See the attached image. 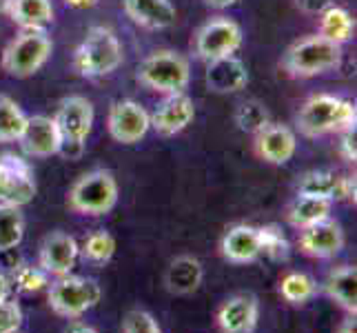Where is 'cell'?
<instances>
[{"mask_svg": "<svg viewBox=\"0 0 357 333\" xmlns=\"http://www.w3.org/2000/svg\"><path fill=\"white\" fill-rule=\"evenodd\" d=\"M80 256V246L76 238L65 231H54L40 244V267L49 276H69L76 267Z\"/></svg>", "mask_w": 357, "mask_h": 333, "instance_id": "obj_13", "label": "cell"}, {"mask_svg": "<svg viewBox=\"0 0 357 333\" xmlns=\"http://www.w3.org/2000/svg\"><path fill=\"white\" fill-rule=\"evenodd\" d=\"M249 82V73L242 60L236 56L229 58H220L208 63L206 69V84L208 89L215 94H233V91H242Z\"/></svg>", "mask_w": 357, "mask_h": 333, "instance_id": "obj_20", "label": "cell"}, {"mask_svg": "<svg viewBox=\"0 0 357 333\" xmlns=\"http://www.w3.org/2000/svg\"><path fill=\"white\" fill-rule=\"evenodd\" d=\"M5 5H7V0H0V9H3Z\"/></svg>", "mask_w": 357, "mask_h": 333, "instance_id": "obj_43", "label": "cell"}, {"mask_svg": "<svg viewBox=\"0 0 357 333\" xmlns=\"http://www.w3.org/2000/svg\"><path fill=\"white\" fill-rule=\"evenodd\" d=\"M255 151L268 165H287L298 151V138L287 125L268 122L255 133Z\"/></svg>", "mask_w": 357, "mask_h": 333, "instance_id": "obj_15", "label": "cell"}, {"mask_svg": "<svg viewBox=\"0 0 357 333\" xmlns=\"http://www.w3.org/2000/svg\"><path fill=\"white\" fill-rule=\"evenodd\" d=\"M69 209L82 216H105L118 205V182L107 169L80 176L69 189Z\"/></svg>", "mask_w": 357, "mask_h": 333, "instance_id": "obj_6", "label": "cell"}, {"mask_svg": "<svg viewBox=\"0 0 357 333\" xmlns=\"http://www.w3.org/2000/svg\"><path fill=\"white\" fill-rule=\"evenodd\" d=\"M56 125L60 131V154L65 158H80L84 151L91 127H93V105L84 96H69L60 103L56 111Z\"/></svg>", "mask_w": 357, "mask_h": 333, "instance_id": "obj_7", "label": "cell"}, {"mask_svg": "<svg viewBox=\"0 0 357 333\" xmlns=\"http://www.w3.org/2000/svg\"><path fill=\"white\" fill-rule=\"evenodd\" d=\"M80 253L84 260H89L93 265H105L116 253V238L109 231H93L84 240Z\"/></svg>", "mask_w": 357, "mask_h": 333, "instance_id": "obj_30", "label": "cell"}, {"mask_svg": "<svg viewBox=\"0 0 357 333\" xmlns=\"http://www.w3.org/2000/svg\"><path fill=\"white\" fill-rule=\"evenodd\" d=\"M36 195L33 169L16 154L0 156V205L24 207Z\"/></svg>", "mask_w": 357, "mask_h": 333, "instance_id": "obj_10", "label": "cell"}, {"mask_svg": "<svg viewBox=\"0 0 357 333\" xmlns=\"http://www.w3.org/2000/svg\"><path fill=\"white\" fill-rule=\"evenodd\" d=\"M324 291L331 300H335L342 309H347L351 316L357 311V269L355 267H340L335 271H331Z\"/></svg>", "mask_w": 357, "mask_h": 333, "instance_id": "obj_25", "label": "cell"}, {"mask_svg": "<svg viewBox=\"0 0 357 333\" xmlns=\"http://www.w3.org/2000/svg\"><path fill=\"white\" fill-rule=\"evenodd\" d=\"M236 122L242 131L257 133L268 125V111L257 101H249V103L240 105L238 114H236Z\"/></svg>", "mask_w": 357, "mask_h": 333, "instance_id": "obj_33", "label": "cell"}, {"mask_svg": "<svg viewBox=\"0 0 357 333\" xmlns=\"http://www.w3.org/2000/svg\"><path fill=\"white\" fill-rule=\"evenodd\" d=\"M24 238V218L20 207L0 205V251H11Z\"/></svg>", "mask_w": 357, "mask_h": 333, "instance_id": "obj_28", "label": "cell"}, {"mask_svg": "<svg viewBox=\"0 0 357 333\" xmlns=\"http://www.w3.org/2000/svg\"><path fill=\"white\" fill-rule=\"evenodd\" d=\"M65 333H100V331H96L93 327H87V325L76 323V325H71Z\"/></svg>", "mask_w": 357, "mask_h": 333, "instance_id": "obj_41", "label": "cell"}, {"mask_svg": "<svg viewBox=\"0 0 357 333\" xmlns=\"http://www.w3.org/2000/svg\"><path fill=\"white\" fill-rule=\"evenodd\" d=\"M54 43L45 29H22L3 52V69L14 78H29L52 58Z\"/></svg>", "mask_w": 357, "mask_h": 333, "instance_id": "obj_5", "label": "cell"}, {"mask_svg": "<svg viewBox=\"0 0 357 333\" xmlns=\"http://www.w3.org/2000/svg\"><path fill=\"white\" fill-rule=\"evenodd\" d=\"M355 122V105L331 94L311 96L298 111V118H295V125H298L300 133L309 135V138H317V135L333 131L342 133L347 129H353Z\"/></svg>", "mask_w": 357, "mask_h": 333, "instance_id": "obj_1", "label": "cell"}, {"mask_svg": "<svg viewBox=\"0 0 357 333\" xmlns=\"http://www.w3.org/2000/svg\"><path fill=\"white\" fill-rule=\"evenodd\" d=\"M65 3L69 7H76V9H89L98 3V0H65Z\"/></svg>", "mask_w": 357, "mask_h": 333, "instance_id": "obj_40", "label": "cell"}, {"mask_svg": "<svg viewBox=\"0 0 357 333\" xmlns=\"http://www.w3.org/2000/svg\"><path fill=\"white\" fill-rule=\"evenodd\" d=\"M238 0H206V5H211L215 9H227V7H233Z\"/></svg>", "mask_w": 357, "mask_h": 333, "instance_id": "obj_42", "label": "cell"}, {"mask_svg": "<svg viewBox=\"0 0 357 333\" xmlns=\"http://www.w3.org/2000/svg\"><path fill=\"white\" fill-rule=\"evenodd\" d=\"M298 193L315 195V198H324L331 202H342V200L355 202L357 187H355L353 176L319 169V171H309V174L302 176V180L298 182Z\"/></svg>", "mask_w": 357, "mask_h": 333, "instance_id": "obj_12", "label": "cell"}, {"mask_svg": "<svg viewBox=\"0 0 357 333\" xmlns=\"http://www.w3.org/2000/svg\"><path fill=\"white\" fill-rule=\"evenodd\" d=\"M295 5H298L304 14L319 16L324 9H328L331 5H335V3H333V0H295Z\"/></svg>", "mask_w": 357, "mask_h": 333, "instance_id": "obj_37", "label": "cell"}, {"mask_svg": "<svg viewBox=\"0 0 357 333\" xmlns=\"http://www.w3.org/2000/svg\"><path fill=\"white\" fill-rule=\"evenodd\" d=\"M22 325V309L16 300L0 302V333H18Z\"/></svg>", "mask_w": 357, "mask_h": 333, "instance_id": "obj_34", "label": "cell"}, {"mask_svg": "<svg viewBox=\"0 0 357 333\" xmlns=\"http://www.w3.org/2000/svg\"><path fill=\"white\" fill-rule=\"evenodd\" d=\"M257 238H260V251L266 253L271 260H287L291 253V246L287 236L282 233L278 225H264L257 227Z\"/></svg>", "mask_w": 357, "mask_h": 333, "instance_id": "obj_32", "label": "cell"}, {"mask_svg": "<svg viewBox=\"0 0 357 333\" xmlns=\"http://www.w3.org/2000/svg\"><path fill=\"white\" fill-rule=\"evenodd\" d=\"M125 11L135 24L146 29H167L178 16L171 0H125Z\"/></svg>", "mask_w": 357, "mask_h": 333, "instance_id": "obj_19", "label": "cell"}, {"mask_svg": "<svg viewBox=\"0 0 357 333\" xmlns=\"http://www.w3.org/2000/svg\"><path fill=\"white\" fill-rule=\"evenodd\" d=\"M202 278H204V269L198 258L178 256L176 260H171V265L167 269L165 285L176 295H191L202 285Z\"/></svg>", "mask_w": 357, "mask_h": 333, "instance_id": "obj_22", "label": "cell"}, {"mask_svg": "<svg viewBox=\"0 0 357 333\" xmlns=\"http://www.w3.org/2000/svg\"><path fill=\"white\" fill-rule=\"evenodd\" d=\"M11 285H16L22 293H38L49 285V274L40 265L33 267L29 262H18L11 271Z\"/></svg>", "mask_w": 357, "mask_h": 333, "instance_id": "obj_31", "label": "cell"}, {"mask_svg": "<svg viewBox=\"0 0 357 333\" xmlns=\"http://www.w3.org/2000/svg\"><path fill=\"white\" fill-rule=\"evenodd\" d=\"M337 333H357V320H355V316H349L347 320H342V325L337 327Z\"/></svg>", "mask_w": 357, "mask_h": 333, "instance_id": "obj_39", "label": "cell"}, {"mask_svg": "<svg viewBox=\"0 0 357 333\" xmlns=\"http://www.w3.org/2000/svg\"><path fill=\"white\" fill-rule=\"evenodd\" d=\"M22 149L29 156L36 158H49L60 154V145H63V138H60V131L54 118L49 116H29L27 125H24V131L20 135Z\"/></svg>", "mask_w": 357, "mask_h": 333, "instance_id": "obj_16", "label": "cell"}, {"mask_svg": "<svg viewBox=\"0 0 357 333\" xmlns=\"http://www.w3.org/2000/svg\"><path fill=\"white\" fill-rule=\"evenodd\" d=\"M107 129L112 138L120 145L140 142L146 131L151 129V118L140 103L135 101H118L109 109Z\"/></svg>", "mask_w": 357, "mask_h": 333, "instance_id": "obj_11", "label": "cell"}, {"mask_svg": "<svg viewBox=\"0 0 357 333\" xmlns=\"http://www.w3.org/2000/svg\"><path fill=\"white\" fill-rule=\"evenodd\" d=\"M125 333H162L151 313L135 309L125 318Z\"/></svg>", "mask_w": 357, "mask_h": 333, "instance_id": "obj_35", "label": "cell"}, {"mask_svg": "<svg viewBox=\"0 0 357 333\" xmlns=\"http://www.w3.org/2000/svg\"><path fill=\"white\" fill-rule=\"evenodd\" d=\"M220 249H222V256L229 262H236V265H246V262L257 260V258L262 256L260 238H257V227L238 225V227L229 229L225 233Z\"/></svg>", "mask_w": 357, "mask_h": 333, "instance_id": "obj_21", "label": "cell"}, {"mask_svg": "<svg viewBox=\"0 0 357 333\" xmlns=\"http://www.w3.org/2000/svg\"><path fill=\"white\" fill-rule=\"evenodd\" d=\"M151 127L160 135H176L187 129L195 118V105L187 94H171L149 116Z\"/></svg>", "mask_w": 357, "mask_h": 333, "instance_id": "obj_14", "label": "cell"}, {"mask_svg": "<svg viewBox=\"0 0 357 333\" xmlns=\"http://www.w3.org/2000/svg\"><path fill=\"white\" fill-rule=\"evenodd\" d=\"M122 65V45L109 27H91L76 49L73 67L84 78L109 76Z\"/></svg>", "mask_w": 357, "mask_h": 333, "instance_id": "obj_2", "label": "cell"}, {"mask_svg": "<svg viewBox=\"0 0 357 333\" xmlns=\"http://www.w3.org/2000/svg\"><path fill=\"white\" fill-rule=\"evenodd\" d=\"M331 212H333V202L331 200L298 193L295 200L287 209V220L295 229H306V227L317 225V222L331 218Z\"/></svg>", "mask_w": 357, "mask_h": 333, "instance_id": "obj_24", "label": "cell"}, {"mask_svg": "<svg viewBox=\"0 0 357 333\" xmlns=\"http://www.w3.org/2000/svg\"><path fill=\"white\" fill-rule=\"evenodd\" d=\"M138 80L160 94H184L191 80L189 60L171 49H160L146 56L138 67Z\"/></svg>", "mask_w": 357, "mask_h": 333, "instance_id": "obj_4", "label": "cell"}, {"mask_svg": "<svg viewBox=\"0 0 357 333\" xmlns=\"http://www.w3.org/2000/svg\"><path fill=\"white\" fill-rule=\"evenodd\" d=\"M355 31V20L344 7L331 5L319 14V36L335 45H344L353 38Z\"/></svg>", "mask_w": 357, "mask_h": 333, "instance_id": "obj_26", "label": "cell"}, {"mask_svg": "<svg viewBox=\"0 0 357 333\" xmlns=\"http://www.w3.org/2000/svg\"><path fill=\"white\" fill-rule=\"evenodd\" d=\"M342 63V45H335L319 34L293 43L284 56V69L293 78H313L331 69H337Z\"/></svg>", "mask_w": 357, "mask_h": 333, "instance_id": "obj_3", "label": "cell"}, {"mask_svg": "<svg viewBox=\"0 0 357 333\" xmlns=\"http://www.w3.org/2000/svg\"><path fill=\"white\" fill-rule=\"evenodd\" d=\"M102 300V289L91 278L60 276L49 287V306L63 318L76 320Z\"/></svg>", "mask_w": 357, "mask_h": 333, "instance_id": "obj_8", "label": "cell"}, {"mask_svg": "<svg viewBox=\"0 0 357 333\" xmlns=\"http://www.w3.org/2000/svg\"><path fill=\"white\" fill-rule=\"evenodd\" d=\"M300 249L311 258H333L344 249V231L340 222L326 218L317 225L300 229Z\"/></svg>", "mask_w": 357, "mask_h": 333, "instance_id": "obj_17", "label": "cell"}, {"mask_svg": "<svg viewBox=\"0 0 357 333\" xmlns=\"http://www.w3.org/2000/svg\"><path fill=\"white\" fill-rule=\"evenodd\" d=\"M11 278L5 274V271H0V302L3 300H9V295H11Z\"/></svg>", "mask_w": 357, "mask_h": 333, "instance_id": "obj_38", "label": "cell"}, {"mask_svg": "<svg viewBox=\"0 0 357 333\" xmlns=\"http://www.w3.org/2000/svg\"><path fill=\"white\" fill-rule=\"evenodd\" d=\"M9 18L22 29H45L54 22L52 0H7Z\"/></svg>", "mask_w": 357, "mask_h": 333, "instance_id": "obj_23", "label": "cell"}, {"mask_svg": "<svg viewBox=\"0 0 357 333\" xmlns=\"http://www.w3.org/2000/svg\"><path fill=\"white\" fill-rule=\"evenodd\" d=\"M340 151L344 156V160L349 163H355L357 160V147H355V127L342 131V142H340Z\"/></svg>", "mask_w": 357, "mask_h": 333, "instance_id": "obj_36", "label": "cell"}, {"mask_svg": "<svg viewBox=\"0 0 357 333\" xmlns=\"http://www.w3.org/2000/svg\"><path fill=\"white\" fill-rule=\"evenodd\" d=\"M280 293L282 298L291 304H304L311 298H315L317 293V282L309 276L302 274V271H291L280 282Z\"/></svg>", "mask_w": 357, "mask_h": 333, "instance_id": "obj_29", "label": "cell"}, {"mask_svg": "<svg viewBox=\"0 0 357 333\" xmlns=\"http://www.w3.org/2000/svg\"><path fill=\"white\" fill-rule=\"evenodd\" d=\"M260 318V304L255 295L240 293L229 298L218 309V327L225 333H253Z\"/></svg>", "mask_w": 357, "mask_h": 333, "instance_id": "obj_18", "label": "cell"}, {"mask_svg": "<svg viewBox=\"0 0 357 333\" xmlns=\"http://www.w3.org/2000/svg\"><path fill=\"white\" fill-rule=\"evenodd\" d=\"M27 114L11 101L9 96H0V142H16L27 125Z\"/></svg>", "mask_w": 357, "mask_h": 333, "instance_id": "obj_27", "label": "cell"}, {"mask_svg": "<svg viewBox=\"0 0 357 333\" xmlns=\"http://www.w3.org/2000/svg\"><path fill=\"white\" fill-rule=\"evenodd\" d=\"M242 29L231 18H213L204 22L195 34V56L204 63H213L220 58H229L242 47Z\"/></svg>", "mask_w": 357, "mask_h": 333, "instance_id": "obj_9", "label": "cell"}]
</instances>
